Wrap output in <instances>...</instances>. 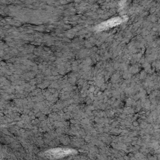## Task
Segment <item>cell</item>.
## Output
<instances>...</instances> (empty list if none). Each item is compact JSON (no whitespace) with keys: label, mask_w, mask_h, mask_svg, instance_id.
I'll return each instance as SVG.
<instances>
[{"label":"cell","mask_w":160,"mask_h":160,"mask_svg":"<svg viewBox=\"0 0 160 160\" xmlns=\"http://www.w3.org/2000/svg\"><path fill=\"white\" fill-rule=\"evenodd\" d=\"M125 21V18L124 17H116L113 18L112 19H108L106 21H104L98 26H97L96 29L98 31H102L104 29H109L110 28L114 27L115 26L118 25L119 24H121L123 21Z\"/></svg>","instance_id":"obj_1"}]
</instances>
